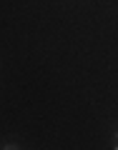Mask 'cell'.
Masks as SVG:
<instances>
[{"instance_id":"obj_1","label":"cell","mask_w":118,"mask_h":150,"mask_svg":"<svg viewBox=\"0 0 118 150\" xmlns=\"http://www.w3.org/2000/svg\"><path fill=\"white\" fill-rule=\"evenodd\" d=\"M113 148L118 150V135H116V138H113Z\"/></svg>"}]
</instances>
